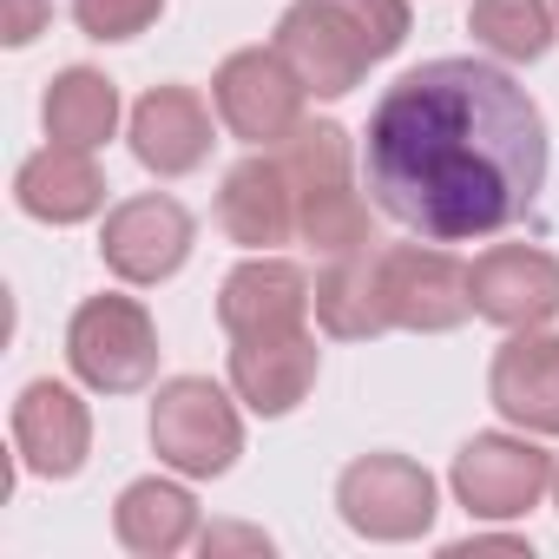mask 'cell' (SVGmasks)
Returning a JSON list of instances; mask_svg holds the SVG:
<instances>
[{"instance_id": "obj_20", "label": "cell", "mask_w": 559, "mask_h": 559, "mask_svg": "<svg viewBox=\"0 0 559 559\" xmlns=\"http://www.w3.org/2000/svg\"><path fill=\"white\" fill-rule=\"evenodd\" d=\"M40 119H47V139H53V145L93 152V145H106L112 126H119V86H112L106 73H93V67H67V73L47 86Z\"/></svg>"}, {"instance_id": "obj_12", "label": "cell", "mask_w": 559, "mask_h": 559, "mask_svg": "<svg viewBox=\"0 0 559 559\" xmlns=\"http://www.w3.org/2000/svg\"><path fill=\"white\" fill-rule=\"evenodd\" d=\"M14 448L21 467L40 480H73L93 454V415L67 382H27L14 402Z\"/></svg>"}, {"instance_id": "obj_13", "label": "cell", "mask_w": 559, "mask_h": 559, "mask_svg": "<svg viewBox=\"0 0 559 559\" xmlns=\"http://www.w3.org/2000/svg\"><path fill=\"white\" fill-rule=\"evenodd\" d=\"M493 408L526 435H559V336L552 330H513L493 349L487 369Z\"/></svg>"}, {"instance_id": "obj_17", "label": "cell", "mask_w": 559, "mask_h": 559, "mask_svg": "<svg viewBox=\"0 0 559 559\" xmlns=\"http://www.w3.org/2000/svg\"><path fill=\"white\" fill-rule=\"evenodd\" d=\"M14 198H21V211L40 217V224H80V217H93V211L106 204V171H99L93 152H80V145H47V152H34V158L21 165Z\"/></svg>"}, {"instance_id": "obj_22", "label": "cell", "mask_w": 559, "mask_h": 559, "mask_svg": "<svg viewBox=\"0 0 559 559\" xmlns=\"http://www.w3.org/2000/svg\"><path fill=\"white\" fill-rule=\"evenodd\" d=\"M297 237H304L317 257H349V250H369V204H362L349 185H317V191H297Z\"/></svg>"}, {"instance_id": "obj_7", "label": "cell", "mask_w": 559, "mask_h": 559, "mask_svg": "<svg viewBox=\"0 0 559 559\" xmlns=\"http://www.w3.org/2000/svg\"><path fill=\"white\" fill-rule=\"evenodd\" d=\"M448 480H454V500L474 520H520L552 487V454H539L526 435H474L454 454Z\"/></svg>"}, {"instance_id": "obj_23", "label": "cell", "mask_w": 559, "mask_h": 559, "mask_svg": "<svg viewBox=\"0 0 559 559\" xmlns=\"http://www.w3.org/2000/svg\"><path fill=\"white\" fill-rule=\"evenodd\" d=\"M276 158H284V171H290V185L297 191H317V185H349V171H356V145H349V132L343 126H330V119H304L284 145H276Z\"/></svg>"}, {"instance_id": "obj_15", "label": "cell", "mask_w": 559, "mask_h": 559, "mask_svg": "<svg viewBox=\"0 0 559 559\" xmlns=\"http://www.w3.org/2000/svg\"><path fill=\"white\" fill-rule=\"evenodd\" d=\"M217 224L230 243L243 250H276V243H290L297 237V185L284 171V158H243L224 191H217Z\"/></svg>"}, {"instance_id": "obj_1", "label": "cell", "mask_w": 559, "mask_h": 559, "mask_svg": "<svg viewBox=\"0 0 559 559\" xmlns=\"http://www.w3.org/2000/svg\"><path fill=\"white\" fill-rule=\"evenodd\" d=\"M362 165L395 224L435 243L493 237L546 185V119L500 67L428 60L382 93Z\"/></svg>"}, {"instance_id": "obj_6", "label": "cell", "mask_w": 559, "mask_h": 559, "mask_svg": "<svg viewBox=\"0 0 559 559\" xmlns=\"http://www.w3.org/2000/svg\"><path fill=\"white\" fill-rule=\"evenodd\" d=\"M382 297H389V323L415 330V336H441V330H461L474 317L467 263L435 250V243H389L382 250Z\"/></svg>"}, {"instance_id": "obj_30", "label": "cell", "mask_w": 559, "mask_h": 559, "mask_svg": "<svg viewBox=\"0 0 559 559\" xmlns=\"http://www.w3.org/2000/svg\"><path fill=\"white\" fill-rule=\"evenodd\" d=\"M552 14H559V0H552Z\"/></svg>"}, {"instance_id": "obj_9", "label": "cell", "mask_w": 559, "mask_h": 559, "mask_svg": "<svg viewBox=\"0 0 559 559\" xmlns=\"http://www.w3.org/2000/svg\"><path fill=\"white\" fill-rule=\"evenodd\" d=\"M99 257L119 284H165L191 257V211L165 191L126 198V204H112V217L99 230Z\"/></svg>"}, {"instance_id": "obj_25", "label": "cell", "mask_w": 559, "mask_h": 559, "mask_svg": "<svg viewBox=\"0 0 559 559\" xmlns=\"http://www.w3.org/2000/svg\"><path fill=\"white\" fill-rule=\"evenodd\" d=\"M165 14V0H73V21L93 40H132Z\"/></svg>"}, {"instance_id": "obj_19", "label": "cell", "mask_w": 559, "mask_h": 559, "mask_svg": "<svg viewBox=\"0 0 559 559\" xmlns=\"http://www.w3.org/2000/svg\"><path fill=\"white\" fill-rule=\"evenodd\" d=\"M112 533L139 559H171L198 539V500L178 480H132L112 507Z\"/></svg>"}, {"instance_id": "obj_14", "label": "cell", "mask_w": 559, "mask_h": 559, "mask_svg": "<svg viewBox=\"0 0 559 559\" xmlns=\"http://www.w3.org/2000/svg\"><path fill=\"white\" fill-rule=\"evenodd\" d=\"M230 389L257 415H290L317 389V343L310 330L290 336H230Z\"/></svg>"}, {"instance_id": "obj_5", "label": "cell", "mask_w": 559, "mask_h": 559, "mask_svg": "<svg viewBox=\"0 0 559 559\" xmlns=\"http://www.w3.org/2000/svg\"><path fill=\"white\" fill-rule=\"evenodd\" d=\"M336 507L362 539H421L435 526V474L408 454H362L336 480Z\"/></svg>"}, {"instance_id": "obj_3", "label": "cell", "mask_w": 559, "mask_h": 559, "mask_svg": "<svg viewBox=\"0 0 559 559\" xmlns=\"http://www.w3.org/2000/svg\"><path fill=\"white\" fill-rule=\"evenodd\" d=\"M67 362L99 395H132L158 376V330L132 297H86L67 323Z\"/></svg>"}, {"instance_id": "obj_28", "label": "cell", "mask_w": 559, "mask_h": 559, "mask_svg": "<svg viewBox=\"0 0 559 559\" xmlns=\"http://www.w3.org/2000/svg\"><path fill=\"white\" fill-rule=\"evenodd\" d=\"M448 552H454V559H467V552H513V559H520L526 539H487V533H467V539H454Z\"/></svg>"}, {"instance_id": "obj_18", "label": "cell", "mask_w": 559, "mask_h": 559, "mask_svg": "<svg viewBox=\"0 0 559 559\" xmlns=\"http://www.w3.org/2000/svg\"><path fill=\"white\" fill-rule=\"evenodd\" d=\"M317 323L336 343H369L389 323V297H382V250H349V257H323L317 276Z\"/></svg>"}, {"instance_id": "obj_27", "label": "cell", "mask_w": 559, "mask_h": 559, "mask_svg": "<svg viewBox=\"0 0 559 559\" xmlns=\"http://www.w3.org/2000/svg\"><path fill=\"white\" fill-rule=\"evenodd\" d=\"M198 546H204V559H217V552H270V539L257 526H211V533H198Z\"/></svg>"}, {"instance_id": "obj_8", "label": "cell", "mask_w": 559, "mask_h": 559, "mask_svg": "<svg viewBox=\"0 0 559 559\" xmlns=\"http://www.w3.org/2000/svg\"><path fill=\"white\" fill-rule=\"evenodd\" d=\"M474 317L500 330H546L559 317V257L539 243H493L467 270Z\"/></svg>"}, {"instance_id": "obj_16", "label": "cell", "mask_w": 559, "mask_h": 559, "mask_svg": "<svg viewBox=\"0 0 559 559\" xmlns=\"http://www.w3.org/2000/svg\"><path fill=\"white\" fill-rule=\"evenodd\" d=\"M132 152L158 178H185L211 152V112L191 86H152L132 106Z\"/></svg>"}, {"instance_id": "obj_26", "label": "cell", "mask_w": 559, "mask_h": 559, "mask_svg": "<svg viewBox=\"0 0 559 559\" xmlns=\"http://www.w3.org/2000/svg\"><path fill=\"white\" fill-rule=\"evenodd\" d=\"M0 8H8V21H0V40H8V47H27L40 27H47V0H0Z\"/></svg>"}, {"instance_id": "obj_24", "label": "cell", "mask_w": 559, "mask_h": 559, "mask_svg": "<svg viewBox=\"0 0 559 559\" xmlns=\"http://www.w3.org/2000/svg\"><path fill=\"white\" fill-rule=\"evenodd\" d=\"M330 8L356 27V40L369 47V60H389L408 40V0H330Z\"/></svg>"}, {"instance_id": "obj_2", "label": "cell", "mask_w": 559, "mask_h": 559, "mask_svg": "<svg viewBox=\"0 0 559 559\" xmlns=\"http://www.w3.org/2000/svg\"><path fill=\"white\" fill-rule=\"evenodd\" d=\"M152 448L165 467H178L185 480H217L237 467L243 454V421L230 408V395L204 376H178L158 389L152 402Z\"/></svg>"}, {"instance_id": "obj_4", "label": "cell", "mask_w": 559, "mask_h": 559, "mask_svg": "<svg viewBox=\"0 0 559 559\" xmlns=\"http://www.w3.org/2000/svg\"><path fill=\"white\" fill-rule=\"evenodd\" d=\"M211 93H217V119L243 145H284L304 126V99H310V86L297 80V67L276 47L230 53L217 67V80H211Z\"/></svg>"}, {"instance_id": "obj_21", "label": "cell", "mask_w": 559, "mask_h": 559, "mask_svg": "<svg viewBox=\"0 0 559 559\" xmlns=\"http://www.w3.org/2000/svg\"><path fill=\"white\" fill-rule=\"evenodd\" d=\"M467 34L493 60L533 67L552 47V0H474V8H467Z\"/></svg>"}, {"instance_id": "obj_10", "label": "cell", "mask_w": 559, "mask_h": 559, "mask_svg": "<svg viewBox=\"0 0 559 559\" xmlns=\"http://www.w3.org/2000/svg\"><path fill=\"white\" fill-rule=\"evenodd\" d=\"M276 53L297 67V80L317 99H343L362 86V73L376 67L369 47L356 40V27L330 8V0H297V8L276 21Z\"/></svg>"}, {"instance_id": "obj_11", "label": "cell", "mask_w": 559, "mask_h": 559, "mask_svg": "<svg viewBox=\"0 0 559 559\" xmlns=\"http://www.w3.org/2000/svg\"><path fill=\"white\" fill-rule=\"evenodd\" d=\"M317 310V290H310V276L284 257H270L257 250L250 263H237L224 276V290H217V323L230 336H290L304 330Z\"/></svg>"}, {"instance_id": "obj_29", "label": "cell", "mask_w": 559, "mask_h": 559, "mask_svg": "<svg viewBox=\"0 0 559 559\" xmlns=\"http://www.w3.org/2000/svg\"><path fill=\"white\" fill-rule=\"evenodd\" d=\"M552 500H559V467H552Z\"/></svg>"}]
</instances>
